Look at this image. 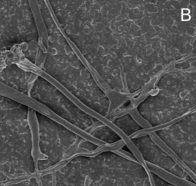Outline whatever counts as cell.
<instances>
[{
  "label": "cell",
  "mask_w": 196,
  "mask_h": 186,
  "mask_svg": "<svg viewBox=\"0 0 196 186\" xmlns=\"http://www.w3.org/2000/svg\"><path fill=\"white\" fill-rule=\"evenodd\" d=\"M195 68H172L161 74L137 111L152 127L163 125L195 111Z\"/></svg>",
  "instance_id": "cell-3"
},
{
  "label": "cell",
  "mask_w": 196,
  "mask_h": 186,
  "mask_svg": "<svg viewBox=\"0 0 196 186\" xmlns=\"http://www.w3.org/2000/svg\"><path fill=\"white\" fill-rule=\"evenodd\" d=\"M195 111L156 132L160 139L180 161L195 172Z\"/></svg>",
  "instance_id": "cell-6"
},
{
  "label": "cell",
  "mask_w": 196,
  "mask_h": 186,
  "mask_svg": "<svg viewBox=\"0 0 196 186\" xmlns=\"http://www.w3.org/2000/svg\"><path fill=\"white\" fill-rule=\"evenodd\" d=\"M38 5L48 35L42 69L79 102L97 114L106 116L110 105L109 97L74 52L57 25L47 2L40 1Z\"/></svg>",
  "instance_id": "cell-2"
},
{
  "label": "cell",
  "mask_w": 196,
  "mask_h": 186,
  "mask_svg": "<svg viewBox=\"0 0 196 186\" xmlns=\"http://www.w3.org/2000/svg\"><path fill=\"white\" fill-rule=\"evenodd\" d=\"M36 116L39 127L40 149L46 156L41 165L42 168L54 166L63 160L80 137L45 115L36 112Z\"/></svg>",
  "instance_id": "cell-5"
},
{
  "label": "cell",
  "mask_w": 196,
  "mask_h": 186,
  "mask_svg": "<svg viewBox=\"0 0 196 186\" xmlns=\"http://www.w3.org/2000/svg\"><path fill=\"white\" fill-rule=\"evenodd\" d=\"M31 95L55 115L82 130L99 123L94 116L82 110L59 88L41 76L35 79Z\"/></svg>",
  "instance_id": "cell-4"
},
{
  "label": "cell",
  "mask_w": 196,
  "mask_h": 186,
  "mask_svg": "<svg viewBox=\"0 0 196 186\" xmlns=\"http://www.w3.org/2000/svg\"><path fill=\"white\" fill-rule=\"evenodd\" d=\"M113 123L127 135H130L141 129V127L136 122V121H134L130 114L125 115L120 118L115 119Z\"/></svg>",
  "instance_id": "cell-8"
},
{
  "label": "cell",
  "mask_w": 196,
  "mask_h": 186,
  "mask_svg": "<svg viewBox=\"0 0 196 186\" xmlns=\"http://www.w3.org/2000/svg\"><path fill=\"white\" fill-rule=\"evenodd\" d=\"M93 135L108 143L114 142L120 139V137L117 134H116L112 129L105 125L97 126L96 129H94Z\"/></svg>",
  "instance_id": "cell-9"
},
{
  "label": "cell",
  "mask_w": 196,
  "mask_h": 186,
  "mask_svg": "<svg viewBox=\"0 0 196 186\" xmlns=\"http://www.w3.org/2000/svg\"><path fill=\"white\" fill-rule=\"evenodd\" d=\"M64 35L110 89L140 92L195 62V0H50Z\"/></svg>",
  "instance_id": "cell-1"
},
{
  "label": "cell",
  "mask_w": 196,
  "mask_h": 186,
  "mask_svg": "<svg viewBox=\"0 0 196 186\" xmlns=\"http://www.w3.org/2000/svg\"><path fill=\"white\" fill-rule=\"evenodd\" d=\"M137 146L143 157L151 163L161 166L170 172L177 173L178 175L182 174V171L173 159L164 152L155 143H154L149 135H144L137 139H132Z\"/></svg>",
  "instance_id": "cell-7"
}]
</instances>
